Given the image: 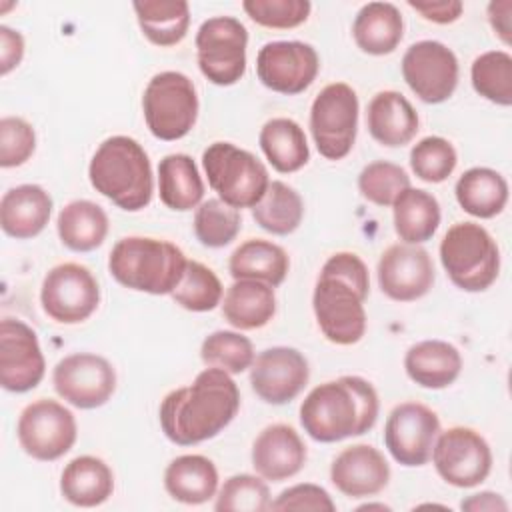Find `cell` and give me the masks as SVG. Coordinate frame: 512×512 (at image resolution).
I'll list each match as a JSON object with an SVG mask.
<instances>
[{
  "instance_id": "2e32d148",
  "label": "cell",
  "mask_w": 512,
  "mask_h": 512,
  "mask_svg": "<svg viewBox=\"0 0 512 512\" xmlns=\"http://www.w3.org/2000/svg\"><path fill=\"white\" fill-rule=\"evenodd\" d=\"M440 434V420L420 402H402L392 408L384 426V444L390 456L408 468L424 466Z\"/></svg>"
},
{
  "instance_id": "ac0fdd59",
  "label": "cell",
  "mask_w": 512,
  "mask_h": 512,
  "mask_svg": "<svg viewBox=\"0 0 512 512\" xmlns=\"http://www.w3.org/2000/svg\"><path fill=\"white\" fill-rule=\"evenodd\" d=\"M46 372V360L36 332L22 320L0 322V384L8 392L36 388Z\"/></svg>"
},
{
  "instance_id": "f35d334b",
  "label": "cell",
  "mask_w": 512,
  "mask_h": 512,
  "mask_svg": "<svg viewBox=\"0 0 512 512\" xmlns=\"http://www.w3.org/2000/svg\"><path fill=\"white\" fill-rule=\"evenodd\" d=\"M222 282L212 268L198 260H188L178 286L172 290V300L190 312H208L222 302Z\"/></svg>"
},
{
  "instance_id": "d6a6232c",
  "label": "cell",
  "mask_w": 512,
  "mask_h": 512,
  "mask_svg": "<svg viewBox=\"0 0 512 512\" xmlns=\"http://www.w3.org/2000/svg\"><path fill=\"white\" fill-rule=\"evenodd\" d=\"M260 148L272 168L280 174H292L310 160V148L302 126L292 118H272L260 128Z\"/></svg>"
},
{
  "instance_id": "6da1fadb",
  "label": "cell",
  "mask_w": 512,
  "mask_h": 512,
  "mask_svg": "<svg viewBox=\"0 0 512 512\" xmlns=\"http://www.w3.org/2000/svg\"><path fill=\"white\" fill-rule=\"evenodd\" d=\"M240 390L232 374L204 368L192 384L176 388L160 402L164 436L178 446H194L218 436L238 414Z\"/></svg>"
},
{
  "instance_id": "cb8c5ba5",
  "label": "cell",
  "mask_w": 512,
  "mask_h": 512,
  "mask_svg": "<svg viewBox=\"0 0 512 512\" xmlns=\"http://www.w3.org/2000/svg\"><path fill=\"white\" fill-rule=\"evenodd\" d=\"M366 126L378 144L398 148L412 142L420 120L406 96L396 90H382L368 102Z\"/></svg>"
},
{
  "instance_id": "7c38bea8",
  "label": "cell",
  "mask_w": 512,
  "mask_h": 512,
  "mask_svg": "<svg viewBox=\"0 0 512 512\" xmlns=\"http://www.w3.org/2000/svg\"><path fill=\"white\" fill-rule=\"evenodd\" d=\"M40 304L54 322L80 324L88 320L100 304L98 280L84 264H56L42 280Z\"/></svg>"
},
{
  "instance_id": "30bf717a",
  "label": "cell",
  "mask_w": 512,
  "mask_h": 512,
  "mask_svg": "<svg viewBox=\"0 0 512 512\" xmlns=\"http://www.w3.org/2000/svg\"><path fill=\"white\" fill-rule=\"evenodd\" d=\"M246 26L234 16H214L196 32L200 72L216 86H232L246 72Z\"/></svg>"
},
{
  "instance_id": "f6af8a7d",
  "label": "cell",
  "mask_w": 512,
  "mask_h": 512,
  "mask_svg": "<svg viewBox=\"0 0 512 512\" xmlns=\"http://www.w3.org/2000/svg\"><path fill=\"white\" fill-rule=\"evenodd\" d=\"M242 8L258 26L288 30L308 20L312 4L308 0H244Z\"/></svg>"
},
{
  "instance_id": "ee69618b",
  "label": "cell",
  "mask_w": 512,
  "mask_h": 512,
  "mask_svg": "<svg viewBox=\"0 0 512 512\" xmlns=\"http://www.w3.org/2000/svg\"><path fill=\"white\" fill-rule=\"evenodd\" d=\"M456 148L442 136H426L410 150V168L416 178L438 184L444 182L456 168Z\"/></svg>"
},
{
  "instance_id": "3957f363",
  "label": "cell",
  "mask_w": 512,
  "mask_h": 512,
  "mask_svg": "<svg viewBox=\"0 0 512 512\" xmlns=\"http://www.w3.org/2000/svg\"><path fill=\"white\" fill-rule=\"evenodd\" d=\"M380 400L374 386L360 376H340L308 392L300 404V424L316 442H340L374 428Z\"/></svg>"
},
{
  "instance_id": "60d3db41",
  "label": "cell",
  "mask_w": 512,
  "mask_h": 512,
  "mask_svg": "<svg viewBox=\"0 0 512 512\" xmlns=\"http://www.w3.org/2000/svg\"><path fill=\"white\" fill-rule=\"evenodd\" d=\"M240 212L220 198L204 200L194 212V234L202 246L224 248L240 232Z\"/></svg>"
},
{
  "instance_id": "8fae6325",
  "label": "cell",
  "mask_w": 512,
  "mask_h": 512,
  "mask_svg": "<svg viewBox=\"0 0 512 512\" xmlns=\"http://www.w3.org/2000/svg\"><path fill=\"white\" fill-rule=\"evenodd\" d=\"M16 436L28 456L40 462H52L70 452L78 436V426L74 414L64 404L38 398L20 412Z\"/></svg>"
},
{
  "instance_id": "d4e9b609",
  "label": "cell",
  "mask_w": 512,
  "mask_h": 512,
  "mask_svg": "<svg viewBox=\"0 0 512 512\" xmlns=\"http://www.w3.org/2000/svg\"><path fill=\"white\" fill-rule=\"evenodd\" d=\"M404 370L412 382L428 390H442L456 382L462 372L458 348L446 340H422L408 348Z\"/></svg>"
},
{
  "instance_id": "f5cc1de1",
  "label": "cell",
  "mask_w": 512,
  "mask_h": 512,
  "mask_svg": "<svg viewBox=\"0 0 512 512\" xmlns=\"http://www.w3.org/2000/svg\"><path fill=\"white\" fill-rule=\"evenodd\" d=\"M358 510H390V506H386V504H362V506H358Z\"/></svg>"
},
{
  "instance_id": "5b68a950",
  "label": "cell",
  "mask_w": 512,
  "mask_h": 512,
  "mask_svg": "<svg viewBox=\"0 0 512 512\" xmlns=\"http://www.w3.org/2000/svg\"><path fill=\"white\" fill-rule=\"evenodd\" d=\"M188 258L170 240L152 236L120 238L108 256L112 278L136 292L172 294L184 276Z\"/></svg>"
},
{
  "instance_id": "1f68e13d",
  "label": "cell",
  "mask_w": 512,
  "mask_h": 512,
  "mask_svg": "<svg viewBox=\"0 0 512 512\" xmlns=\"http://www.w3.org/2000/svg\"><path fill=\"white\" fill-rule=\"evenodd\" d=\"M158 194L166 208L188 212L204 198V182L196 162L188 154H168L158 164Z\"/></svg>"
},
{
  "instance_id": "7a4b0ae2",
  "label": "cell",
  "mask_w": 512,
  "mask_h": 512,
  "mask_svg": "<svg viewBox=\"0 0 512 512\" xmlns=\"http://www.w3.org/2000/svg\"><path fill=\"white\" fill-rule=\"evenodd\" d=\"M368 292V268L358 254L336 252L324 262L314 286L312 308L326 340L338 346H352L362 340Z\"/></svg>"
},
{
  "instance_id": "ab89813d",
  "label": "cell",
  "mask_w": 512,
  "mask_h": 512,
  "mask_svg": "<svg viewBox=\"0 0 512 512\" xmlns=\"http://www.w3.org/2000/svg\"><path fill=\"white\" fill-rule=\"evenodd\" d=\"M200 358L206 366L220 368L228 374L248 370L256 358L250 338L234 330H216L202 340Z\"/></svg>"
},
{
  "instance_id": "7bdbcfd3",
  "label": "cell",
  "mask_w": 512,
  "mask_h": 512,
  "mask_svg": "<svg viewBox=\"0 0 512 512\" xmlns=\"http://www.w3.org/2000/svg\"><path fill=\"white\" fill-rule=\"evenodd\" d=\"M406 188H410V176L402 166L388 160L370 162L358 174L362 198L376 206H392Z\"/></svg>"
},
{
  "instance_id": "681fc988",
  "label": "cell",
  "mask_w": 512,
  "mask_h": 512,
  "mask_svg": "<svg viewBox=\"0 0 512 512\" xmlns=\"http://www.w3.org/2000/svg\"><path fill=\"white\" fill-rule=\"evenodd\" d=\"M24 56V38L18 30L0 26V74L6 76L14 70Z\"/></svg>"
},
{
  "instance_id": "484cf974",
  "label": "cell",
  "mask_w": 512,
  "mask_h": 512,
  "mask_svg": "<svg viewBox=\"0 0 512 512\" xmlns=\"http://www.w3.org/2000/svg\"><path fill=\"white\" fill-rule=\"evenodd\" d=\"M114 492V474L110 466L96 456H76L60 474V494L66 502L80 508L104 504Z\"/></svg>"
},
{
  "instance_id": "d590c367",
  "label": "cell",
  "mask_w": 512,
  "mask_h": 512,
  "mask_svg": "<svg viewBox=\"0 0 512 512\" xmlns=\"http://www.w3.org/2000/svg\"><path fill=\"white\" fill-rule=\"evenodd\" d=\"M142 34L156 46L168 48L184 40L190 26L186 0H144L132 4Z\"/></svg>"
},
{
  "instance_id": "4fadbf2b",
  "label": "cell",
  "mask_w": 512,
  "mask_h": 512,
  "mask_svg": "<svg viewBox=\"0 0 512 512\" xmlns=\"http://www.w3.org/2000/svg\"><path fill=\"white\" fill-rule=\"evenodd\" d=\"M430 458L438 476L456 488H474L492 470L490 444L480 432L468 426L440 430Z\"/></svg>"
},
{
  "instance_id": "f546056e",
  "label": "cell",
  "mask_w": 512,
  "mask_h": 512,
  "mask_svg": "<svg viewBox=\"0 0 512 512\" xmlns=\"http://www.w3.org/2000/svg\"><path fill=\"white\" fill-rule=\"evenodd\" d=\"M276 314L274 288L258 280H234L222 300L224 320L238 330H258Z\"/></svg>"
},
{
  "instance_id": "277c9868",
  "label": "cell",
  "mask_w": 512,
  "mask_h": 512,
  "mask_svg": "<svg viewBox=\"0 0 512 512\" xmlns=\"http://www.w3.org/2000/svg\"><path fill=\"white\" fill-rule=\"evenodd\" d=\"M88 178L96 192L126 212H138L152 200L150 158L130 136L106 138L90 160Z\"/></svg>"
},
{
  "instance_id": "74e56055",
  "label": "cell",
  "mask_w": 512,
  "mask_h": 512,
  "mask_svg": "<svg viewBox=\"0 0 512 512\" xmlns=\"http://www.w3.org/2000/svg\"><path fill=\"white\" fill-rule=\"evenodd\" d=\"M472 88L498 106L512 104V56L506 50H488L474 58Z\"/></svg>"
},
{
  "instance_id": "44dd1931",
  "label": "cell",
  "mask_w": 512,
  "mask_h": 512,
  "mask_svg": "<svg viewBox=\"0 0 512 512\" xmlns=\"http://www.w3.org/2000/svg\"><path fill=\"white\" fill-rule=\"evenodd\" d=\"M330 480L348 498H368L388 486L390 464L372 444H354L332 460Z\"/></svg>"
},
{
  "instance_id": "bcb514c9",
  "label": "cell",
  "mask_w": 512,
  "mask_h": 512,
  "mask_svg": "<svg viewBox=\"0 0 512 512\" xmlns=\"http://www.w3.org/2000/svg\"><path fill=\"white\" fill-rule=\"evenodd\" d=\"M36 148L34 128L20 116H4L0 120V166H22Z\"/></svg>"
},
{
  "instance_id": "9c48e42d",
  "label": "cell",
  "mask_w": 512,
  "mask_h": 512,
  "mask_svg": "<svg viewBox=\"0 0 512 512\" xmlns=\"http://www.w3.org/2000/svg\"><path fill=\"white\" fill-rule=\"evenodd\" d=\"M358 96L346 82L324 86L310 106V132L326 160H342L350 154L358 132Z\"/></svg>"
},
{
  "instance_id": "7dc6e473",
  "label": "cell",
  "mask_w": 512,
  "mask_h": 512,
  "mask_svg": "<svg viewBox=\"0 0 512 512\" xmlns=\"http://www.w3.org/2000/svg\"><path fill=\"white\" fill-rule=\"evenodd\" d=\"M270 510H316V512H334L336 504L330 494L318 484H294L282 490L276 500L270 502Z\"/></svg>"
},
{
  "instance_id": "c3c4849f",
  "label": "cell",
  "mask_w": 512,
  "mask_h": 512,
  "mask_svg": "<svg viewBox=\"0 0 512 512\" xmlns=\"http://www.w3.org/2000/svg\"><path fill=\"white\" fill-rule=\"evenodd\" d=\"M410 8L422 14V18L436 24H452L462 16V2L458 0H438V2H408Z\"/></svg>"
},
{
  "instance_id": "4dcf8cb0",
  "label": "cell",
  "mask_w": 512,
  "mask_h": 512,
  "mask_svg": "<svg viewBox=\"0 0 512 512\" xmlns=\"http://www.w3.org/2000/svg\"><path fill=\"white\" fill-rule=\"evenodd\" d=\"M454 194L466 214L488 220L506 208L508 182L500 172L492 168L474 166L458 178Z\"/></svg>"
},
{
  "instance_id": "816d5d0a",
  "label": "cell",
  "mask_w": 512,
  "mask_h": 512,
  "mask_svg": "<svg viewBox=\"0 0 512 512\" xmlns=\"http://www.w3.org/2000/svg\"><path fill=\"white\" fill-rule=\"evenodd\" d=\"M460 508L468 510V512H506L508 502L500 494L486 490V492H478V494H472L466 500H462Z\"/></svg>"
},
{
  "instance_id": "b9f144b4",
  "label": "cell",
  "mask_w": 512,
  "mask_h": 512,
  "mask_svg": "<svg viewBox=\"0 0 512 512\" xmlns=\"http://www.w3.org/2000/svg\"><path fill=\"white\" fill-rule=\"evenodd\" d=\"M270 490L262 476L234 474L216 492V512H264L270 510Z\"/></svg>"
},
{
  "instance_id": "d6986e66",
  "label": "cell",
  "mask_w": 512,
  "mask_h": 512,
  "mask_svg": "<svg viewBox=\"0 0 512 512\" xmlns=\"http://www.w3.org/2000/svg\"><path fill=\"white\" fill-rule=\"evenodd\" d=\"M310 368L304 354L290 346L262 350L250 366V386L266 404L292 402L308 384Z\"/></svg>"
},
{
  "instance_id": "4316f807",
  "label": "cell",
  "mask_w": 512,
  "mask_h": 512,
  "mask_svg": "<svg viewBox=\"0 0 512 512\" xmlns=\"http://www.w3.org/2000/svg\"><path fill=\"white\" fill-rule=\"evenodd\" d=\"M164 488L176 502L204 504L218 492L216 464L202 454L176 456L164 470Z\"/></svg>"
},
{
  "instance_id": "7402d4cb",
  "label": "cell",
  "mask_w": 512,
  "mask_h": 512,
  "mask_svg": "<svg viewBox=\"0 0 512 512\" xmlns=\"http://www.w3.org/2000/svg\"><path fill=\"white\" fill-rule=\"evenodd\" d=\"M306 462V444L288 424L266 426L252 444V466L268 482L296 476Z\"/></svg>"
},
{
  "instance_id": "9a60e30c",
  "label": "cell",
  "mask_w": 512,
  "mask_h": 512,
  "mask_svg": "<svg viewBox=\"0 0 512 512\" xmlns=\"http://www.w3.org/2000/svg\"><path fill=\"white\" fill-rule=\"evenodd\" d=\"M402 76L408 88L426 104L446 102L460 76L456 54L438 40H420L402 56Z\"/></svg>"
},
{
  "instance_id": "5bb4252c",
  "label": "cell",
  "mask_w": 512,
  "mask_h": 512,
  "mask_svg": "<svg viewBox=\"0 0 512 512\" xmlns=\"http://www.w3.org/2000/svg\"><path fill=\"white\" fill-rule=\"evenodd\" d=\"M56 394L80 410L104 406L116 390L114 366L98 354L74 352L64 356L52 372Z\"/></svg>"
},
{
  "instance_id": "ffe728a7",
  "label": "cell",
  "mask_w": 512,
  "mask_h": 512,
  "mask_svg": "<svg viewBox=\"0 0 512 512\" xmlns=\"http://www.w3.org/2000/svg\"><path fill=\"white\" fill-rule=\"evenodd\" d=\"M378 286L394 302H414L426 296L434 284V264L430 254L418 244L388 246L376 268Z\"/></svg>"
},
{
  "instance_id": "8d00e7d4",
  "label": "cell",
  "mask_w": 512,
  "mask_h": 512,
  "mask_svg": "<svg viewBox=\"0 0 512 512\" xmlns=\"http://www.w3.org/2000/svg\"><path fill=\"white\" fill-rule=\"evenodd\" d=\"M252 216L262 230L276 236H288L304 218V202L292 186L272 180L260 202L252 208Z\"/></svg>"
},
{
  "instance_id": "603a6c76",
  "label": "cell",
  "mask_w": 512,
  "mask_h": 512,
  "mask_svg": "<svg viewBox=\"0 0 512 512\" xmlns=\"http://www.w3.org/2000/svg\"><path fill=\"white\" fill-rule=\"evenodd\" d=\"M52 196L38 184H20L0 200V226L16 240L38 236L52 216Z\"/></svg>"
},
{
  "instance_id": "8992f818",
  "label": "cell",
  "mask_w": 512,
  "mask_h": 512,
  "mask_svg": "<svg viewBox=\"0 0 512 512\" xmlns=\"http://www.w3.org/2000/svg\"><path fill=\"white\" fill-rule=\"evenodd\" d=\"M440 262L454 286L464 292H484L498 278L500 250L484 226L456 222L440 242Z\"/></svg>"
},
{
  "instance_id": "ba28073f",
  "label": "cell",
  "mask_w": 512,
  "mask_h": 512,
  "mask_svg": "<svg viewBox=\"0 0 512 512\" xmlns=\"http://www.w3.org/2000/svg\"><path fill=\"white\" fill-rule=\"evenodd\" d=\"M142 110L154 138L164 142L180 140L194 128L198 118L196 88L182 72H158L144 88Z\"/></svg>"
},
{
  "instance_id": "e0dca14e",
  "label": "cell",
  "mask_w": 512,
  "mask_h": 512,
  "mask_svg": "<svg viewBox=\"0 0 512 512\" xmlns=\"http://www.w3.org/2000/svg\"><path fill=\"white\" fill-rule=\"evenodd\" d=\"M320 58L314 46L300 40L266 42L256 56L258 80L272 92L294 96L318 76Z\"/></svg>"
},
{
  "instance_id": "f907efd6",
  "label": "cell",
  "mask_w": 512,
  "mask_h": 512,
  "mask_svg": "<svg viewBox=\"0 0 512 512\" xmlns=\"http://www.w3.org/2000/svg\"><path fill=\"white\" fill-rule=\"evenodd\" d=\"M510 12H512V2L510 0H494L488 4V22L498 34V38L508 46L510 44Z\"/></svg>"
},
{
  "instance_id": "e575fe53",
  "label": "cell",
  "mask_w": 512,
  "mask_h": 512,
  "mask_svg": "<svg viewBox=\"0 0 512 512\" xmlns=\"http://www.w3.org/2000/svg\"><path fill=\"white\" fill-rule=\"evenodd\" d=\"M394 230L406 244H422L430 240L440 226L438 200L420 188H406L392 204Z\"/></svg>"
},
{
  "instance_id": "52a82bcc",
  "label": "cell",
  "mask_w": 512,
  "mask_h": 512,
  "mask_svg": "<svg viewBox=\"0 0 512 512\" xmlns=\"http://www.w3.org/2000/svg\"><path fill=\"white\" fill-rule=\"evenodd\" d=\"M202 166L210 188L236 210L254 208L270 184L266 166L232 142H212L202 152Z\"/></svg>"
},
{
  "instance_id": "83f0119b",
  "label": "cell",
  "mask_w": 512,
  "mask_h": 512,
  "mask_svg": "<svg viewBox=\"0 0 512 512\" xmlns=\"http://www.w3.org/2000/svg\"><path fill=\"white\" fill-rule=\"evenodd\" d=\"M290 258L286 250L264 238L244 240L228 260V272L234 280H258L272 288L286 280Z\"/></svg>"
},
{
  "instance_id": "836d02e7",
  "label": "cell",
  "mask_w": 512,
  "mask_h": 512,
  "mask_svg": "<svg viewBox=\"0 0 512 512\" xmlns=\"http://www.w3.org/2000/svg\"><path fill=\"white\" fill-rule=\"evenodd\" d=\"M56 230L68 250L90 252L106 240L108 216L92 200H72L58 212Z\"/></svg>"
},
{
  "instance_id": "f1b7e54d",
  "label": "cell",
  "mask_w": 512,
  "mask_h": 512,
  "mask_svg": "<svg viewBox=\"0 0 512 512\" xmlns=\"http://www.w3.org/2000/svg\"><path fill=\"white\" fill-rule=\"evenodd\" d=\"M352 36L356 46L366 54H390L398 48L404 36L402 14L390 2H368L354 18Z\"/></svg>"
}]
</instances>
